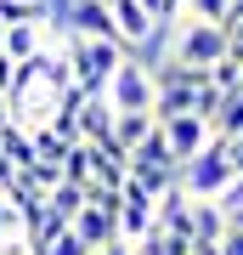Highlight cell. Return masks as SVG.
Returning <instances> with one entry per match:
<instances>
[{
    "label": "cell",
    "instance_id": "1",
    "mask_svg": "<svg viewBox=\"0 0 243 255\" xmlns=\"http://www.w3.org/2000/svg\"><path fill=\"white\" fill-rule=\"evenodd\" d=\"M57 51L68 57L74 85H80V91H90V97H102V91H108L113 68L130 57L119 40H90V34H63V46H57Z\"/></svg>",
    "mask_w": 243,
    "mask_h": 255
},
{
    "label": "cell",
    "instance_id": "2",
    "mask_svg": "<svg viewBox=\"0 0 243 255\" xmlns=\"http://www.w3.org/2000/svg\"><path fill=\"white\" fill-rule=\"evenodd\" d=\"M226 57V28L221 23H198V17H181L170 23V51H164V63H175V68H215Z\"/></svg>",
    "mask_w": 243,
    "mask_h": 255
},
{
    "label": "cell",
    "instance_id": "3",
    "mask_svg": "<svg viewBox=\"0 0 243 255\" xmlns=\"http://www.w3.org/2000/svg\"><path fill=\"white\" fill-rule=\"evenodd\" d=\"M232 176H238V170H232V147H226V136H209L204 153L187 159V164L175 170V182H181V193H187V199H215Z\"/></svg>",
    "mask_w": 243,
    "mask_h": 255
},
{
    "label": "cell",
    "instance_id": "4",
    "mask_svg": "<svg viewBox=\"0 0 243 255\" xmlns=\"http://www.w3.org/2000/svg\"><path fill=\"white\" fill-rule=\"evenodd\" d=\"M113 102V114H153V97H159V80H153V68L142 63V57H125V63L113 68V80H108V91H102Z\"/></svg>",
    "mask_w": 243,
    "mask_h": 255
},
{
    "label": "cell",
    "instance_id": "5",
    "mask_svg": "<svg viewBox=\"0 0 243 255\" xmlns=\"http://www.w3.org/2000/svg\"><path fill=\"white\" fill-rule=\"evenodd\" d=\"M113 221H119V238H125V244H136V238L159 221V199L125 176V182H119V210H113Z\"/></svg>",
    "mask_w": 243,
    "mask_h": 255
},
{
    "label": "cell",
    "instance_id": "6",
    "mask_svg": "<svg viewBox=\"0 0 243 255\" xmlns=\"http://www.w3.org/2000/svg\"><path fill=\"white\" fill-rule=\"evenodd\" d=\"M159 136L170 142L175 164H187V159H198V153H204V142H209V125H204L198 114H170V119H159Z\"/></svg>",
    "mask_w": 243,
    "mask_h": 255
},
{
    "label": "cell",
    "instance_id": "7",
    "mask_svg": "<svg viewBox=\"0 0 243 255\" xmlns=\"http://www.w3.org/2000/svg\"><path fill=\"white\" fill-rule=\"evenodd\" d=\"M63 34L113 40V11L102 6V0H63Z\"/></svg>",
    "mask_w": 243,
    "mask_h": 255
},
{
    "label": "cell",
    "instance_id": "8",
    "mask_svg": "<svg viewBox=\"0 0 243 255\" xmlns=\"http://www.w3.org/2000/svg\"><path fill=\"white\" fill-rule=\"evenodd\" d=\"M80 142L113 147V102L108 97H85V108H80ZM113 153H119V147H113Z\"/></svg>",
    "mask_w": 243,
    "mask_h": 255
},
{
    "label": "cell",
    "instance_id": "9",
    "mask_svg": "<svg viewBox=\"0 0 243 255\" xmlns=\"http://www.w3.org/2000/svg\"><path fill=\"white\" fill-rule=\"evenodd\" d=\"M159 227H164V233H175V238H187V244H192V199L181 193V182H175L170 193H159Z\"/></svg>",
    "mask_w": 243,
    "mask_h": 255
},
{
    "label": "cell",
    "instance_id": "10",
    "mask_svg": "<svg viewBox=\"0 0 243 255\" xmlns=\"http://www.w3.org/2000/svg\"><path fill=\"white\" fill-rule=\"evenodd\" d=\"M153 130H159L153 114H113V147H119L125 159H130V147H142Z\"/></svg>",
    "mask_w": 243,
    "mask_h": 255
},
{
    "label": "cell",
    "instance_id": "11",
    "mask_svg": "<svg viewBox=\"0 0 243 255\" xmlns=\"http://www.w3.org/2000/svg\"><path fill=\"white\" fill-rule=\"evenodd\" d=\"M34 51H45V23H6V51L11 63H28Z\"/></svg>",
    "mask_w": 243,
    "mask_h": 255
},
{
    "label": "cell",
    "instance_id": "12",
    "mask_svg": "<svg viewBox=\"0 0 243 255\" xmlns=\"http://www.w3.org/2000/svg\"><path fill=\"white\" fill-rule=\"evenodd\" d=\"M226 238V216L215 199H192V244H221Z\"/></svg>",
    "mask_w": 243,
    "mask_h": 255
},
{
    "label": "cell",
    "instance_id": "13",
    "mask_svg": "<svg viewBox=\"0 0 243 255\" xmlns=\"http://www.w3.org/2000/svg\"><path fill=\"white\" fill-rule=\"evenodd\" d=\"M0 159L11 164V170H28V164H34V136H28L23 125H0Z\"/></svg>",
    "mask_w": 243,
    "mask_h": 255
},
{
    "label": "cell",
    "instance_id": "14",
    "mask_svg": "<svg viewBox=\"0 0 243 255\" xmlns=\"http://www.w3.org/2000/svg\"><path fill=\"white\" fill-rule=\"evenodd\" d=\"M130 250H136V255H192V244H187V238H175V233H164L159 221H153V227H147L142 238H136Z\"/></svg>",
    "mask_w": 243,
    "mask_h": 255
},
{
    "label": "cell",
    "instance_id": "15",
    "mask_svg": "<svg viewBox=\"0 0 243 255\" xmlns=\"http://www.w3.org/2000/svg\"><path fill=\"white\" fill-rule=\"evenodd\" d=\"M0 255H28V233H23V216L6 204L0 193Z\"/></svg>",
    "mask_w": 243,
    "mask_h": 255
},
{
    "label": "cell",
    "instance_id": "16",
    "mask_svg": "<svg viewBox=\"0 0 243 255\" xmlns=\"http://www.w3.org/2000/svg\"><path fill=\"white\" fill-rule=\"evenodd\" d=\"M209 136H243V91H232V97H221V108H215V119H209Z\"/></svg>",
    "mask_w": 243,
    "mask_h": 255
},
{
    "label": "cell",
    "instance_id": "17",
    "mask_svg": "<svg viewBox=\"0 0 243 255\" xmlns=\"http://www.w3.org/2000/svg\"><path fill=\"white\" fill-rule=\"evenodd\" d=\"M125 164H175V153H170V142L153 130L142 147H130V159H125ZM175 170H181V164H175Z\"/></svg>",
    "mask_w": 243,
    "mask_h": 255
},
{
    "label": "cell",
    "instance_id": "18",
    "mask_svg": "<svg viewBox=\"0 0 243 255\" xmlns=\"http://www.w3.org/2000/svg\"><path fill=\"white\" fill-rule=\"evenodd\" d=\"M45 204H51V210H57L63 221H74V210L85 204V187H74V182H57L51 193H45Z\"/></svg>",
    "mask_w": 243,
    "mask_h": 255
},
{
    "label": "cell",
    "instance_id": "19",
    "mask_svg": "<svg viewBox=\"0 0 243 255\" xmlns=\"http://www.w3.org/2000/svg\"><path fill=\"white\" fill-rule=\"evenodd\" d=\"M209 85H215L221 97H232L238 85H243V63H238V57H221V63L209 68Z\"/></svg>",
    "mask_w": 243,
    "mask_h": 255
},
{
    "label": "cell",
    "instance_id": "20",
    "mask_svg": "<svg viewBox=\"0 0 243 255\" xmlns=\"http://www.w3.org/2000/svg\"><path fill=\"white\" fill-rule=\"evenodd\" d=\"M28 255H90V250L80 244V233H74V227H63L57 238H45V244H40V250H28Z\"/></svg>",
    "mask_w": 243,
    "mask_h": 255
},
{
    "label": "cell",
    "instance_id": "21",
    "mask_svg": "<svg viewBox=\"0 0 243 255\" xmlns=\"http://www.w3.org/2000/svg\"><path fill=\"white\" fill-rule=\"evenodd\" d=\"M226 6H232V0H187V17H198V23H226Z\"/></svg>",
    "mask_w": 243,
    "mask_h": 255
},
{
    "label": "cell",
    "instance_id": "22",
    "mask_svg": "<svg viewBox=\"0 0 243 255\" xmlns=\"http://www.w3.org/2000/svg\"><path fill=\"white\" fill-rule=\"evenodd\" d=\"M215 204H221V216L232 221V216H243V176H232L221 193H215Z\"/></svg>",
    "mask_w": 243,
    "mask_h": 255
},
{
    "label": "cell",
    "instance_id": "23",
    "mask_svg": "<svg viewBox=\"0 0 243 255\" xmlns=\"http://www.w3.org/2000/svg\"><path fill=\"white\" fill-rule=\"evenodd\" d=\"M136 6H142V11H147V17H153V23H159V28L181 17V0H136Z\"/></svg>",
    "mask_w": 243,
    "mask_h": 255
},
{
    "label": "cell",
    "instance_id": "24",
    "mask_svg": "<svg viewBox=\"0 0 243 255\" xmlns=\"http://www.w3.org/2000/svg\"><path fill=\"white\" fill-rule=\"evenodd\" d=\"M221 255H243V233H238V227H226V238H221Z\"/></svg>",
    "mask_w": 243,
    "mask_h": 255
},
{
    "label": "cell",
    "instance_id": "25",
    "mask_svg": "<svg viewBox=\"0 0 243 255\" xmlns=\"http://www.w3.org/2000/svg\"><path fill=\"white\" fill-rule=\"evenodd\" d=\"M90 255H136V250L125 244V238H113V244H102V250H90Z\"/></svg>",
    "mask_w": 243,
    "mask_h": 255
},
{
    "label": "cell",
    "instance_id": "26",
    "mask_svg": "<svg viewBox=\"0 0 243 255\" xmlns=\"http://www.w3.org/2000/svg\"><path fill=\"white\" fill-rule=\"evenodd\" d=\"M11 68H17V63H11V57H0V97L11 91Z\"/></svg>",
    "mask_w": 243,
    "mask_h": 255
},
{
    "label": "cell",
    "instance_id": "27",
    "mask_svg": "<svg viewBox=\"0 0 243 255\" xmlns=\"http://www.w3.org/2000/svg\"><path fill=\"white\" fill-rule=\"evenodd\" d=\"M11 176H17V170H11L6 159H0V193H6V182H11Z\"/></svg>",
    "mask_w": 243,
    "mask_h": 255
},
{
    "label": "cell",
    "instance_id": "28",
    "mask_svg": "<svg viewBox=\"0 0 243 255\" xmlns=\"http://www.w3.org/2000/svg\"><path fill=\"white\" fill-rule=\"evenodd\" d=\"M226 227H238V233H243V216H232V221H226Z\"/></svg>",
    "mask_w": 243,
    "mask_h": 255
},
{
    "label": "cell",
    "instance_id": "29",
    "mask_svg": "<svg viewBox=\"0 0 243 255\" xmlns=\"http://www.w3.org/2000/svg\"><path fill=\"white\" fill-rule=\"evenodd\" d=\"M23 6H45V0H23Z\"/></svg>",
    "mask_w": 243,
    "mask_h": 255
},
{
    "label": "cell",
    "instance_id": "30",
    "mask_svg": "<svg viewBox=\"0 0 243 255\" xmlns=\"http://www.w3.org/2000/svg\"><path fill=\"white\" fill-rule=\"evenodd\" d=\"M181 6H187V0H181Z\"/></svg>",
    "mask_w": 243,
    "mask_h": 255
}]
</instances>
